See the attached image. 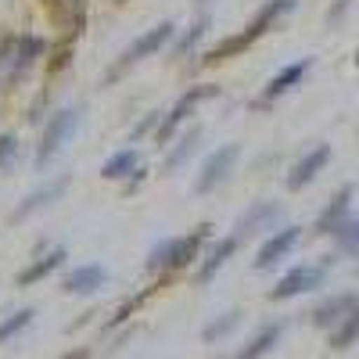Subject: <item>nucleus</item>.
Returning a JSON list of instances; mask_svg holds the SVG:
<instances>
[{"mask_svg": "<svg viewBox=\"0 0 359 359\" xmlns=\"http://www.w3.org/2000/svg\"><path fill=\"white\" fill-rule=\"evenodd\" d=\"M57 359H90V348L86 345H76V348H69V352H62Z\"/></svg>", "mask_w": 359, "mask_h": 359, "instance_id": "obj_33", "label": "nucleus"}, {"mask_svg": "<svg viewBox=\"0 0 359 359\" xmlns=\"http://www.w3.org/2000/svg\"><path fill=\"white\" fill-rule=\"evenodd\" d=\"M137 162H140V155L133 151V147H123V151H115L101 165V176L104 180H130V172H137Z\"/></svg>", "mask_w": 359, "mask_h": 359, "instance_id": "obj_22", "label": "nucleus"}, {"mask_svg": "<svg viewBox=\"0 0 359 359\" xmlns=\"http://www.w3.org/2000/svg\"><path fill=\"white\" fill-rule=\"evenodd\" d=\"M284 331H287V323L284 320H269V323H262L259 331L252 334V341L237 352L233 359H262V355H269L277 348V341L284 338Z\"/></svg>", "mask_w": 359, "mask_h": 359, "instance_id": "obj_17", "label": "nucleus"}, {"mask_svg": "<svg viewBox=\"0 0 359 359\" xmlns=\"http://www.w3.org/2000/svg\"><path fill=\"white\" fill-rule=\"evenodd\" d=\"M280 219V205L277 201H255L248 212L237 219V226H233V237L237 241H245V237H252V233H262V230H273V223Z\"/></svg>", "mask_w": 359, "mask_h": 359, "instance_id": "obj_14", "label": "nucleus"}, {"mask_svg": "<svg viewBox=\"0 0 359 359\" xmlns=\"http://www.w3.org/2000/svg\"><path fill=\"white\" fill-rule=\"evenodd\" d=\"M331 237L338 241L341 255H348V259H355V255H359V223H355V219H345V223H341Z\"/></svg>", "mask_w": 359, "mask_h": 359, "instance_id": "obj_26", "label": "nucleus"}, {"mask_svg": "<svg viewBox=\"0 0 359 359\" xmlns=\"http://www.w3.org/2000/svg\"><path fill=\"white\" fill-rule=\"evenodd\" d=\"M11 47H15V36H0V69H8V57H11Z\"/></svg>", "mask_w": 359, "mask_h": 359, "instance_id": "obj_31", "label": "nucleus"}, {"mask_svg": "<svg viewBox=\"0 0 359 359\" xmlns=\"http://www.w3.org/2000/svg\"><path fill=\"white\" fill-rule=\"evenodd\" d=\"M348 8H352V0H338V8H334V11H331V15H327V22H341V18H345V11H348Z\"/></svg>", "mask_w": 359, "mask_h": 359, "instance_id": "obj_32", "label": "nucleus"}, {"mask_svg": "<svg viewBox=\"0 0 359 359\" xmlns=\"http://www.w3.org/2000/svg\"><path fill=\"white\" fill-rule=\"evenodd\" d=\"M294 11V0H266V4L255 11V18L248 22V29L245 33H233V36H226V40H219L212 50L205 54V65H219V62H230V57H237L241 50H248L255 40H262L269 29H273L284 15H291Z\"/></svg>", "mask_w": 359, "mask_h": 359, "instance_id": "obj_1", "label": "nucleus"}, {"mask_svg": "<svg viewBox=\"0 0 359 359\" xmlns=\"http://www.w3.org/2000/svg\"><path fill=\"white\" fill-rule=\"evenodd\" d=\"M104 284H108V269L101 262H83L65 277V291L69 294H94Z\"/></svg>", "mask_w": 359, "mask_h": 359, "instance_id": "obj_19", "label": "nucleus"}, {"mask_svg": "<svg viewBox=\"0 0 359 359\" xmlns=\"http://www.w3.org/2000/svg\"><path fill=\"white\" fill-rule=\"evenodd\" d=\"M79 115H83V108H62L43 123V133H40V144H36V169L50 165L57 158V151L72 140V133L79 130Z\"/></svg>", "mask_w": 359, "mask_h": 359, "instance_id": "obj_3", "label": "nucleus"}, {"mask_svg": "<svg viewBox=\"0 0 359 359\" xmlns=\"http://www.w3.org/2000/svg\"><path fill=\"white\" fill-rule=\"evenodd\" d=\"M208 233H212V223H201L191 233H180V237H165V241L155 245L151 255H147V262H144L147 273L169 277V273H180V269L194 266L198 255H201V245L208 241Z\"/></svg>", "mask_w": 359, "mask_h": 359, "instance_id": "obj_2", "label": "nucleus"}, {"mask_svg": "<svg viewBox=\"0 0 359 359\" xmlns=\"http://www.w3.org/2000/svg\"><path fill=\"white\" fill-rule=\"evenodd\" d=\"M331 162V144H316L313 151H306L302 158H298L294 165H291V172H287V187L291 191H302V187H309L313 180L320 176V169Z\"/></svg>", "mask_w": 359, "mask_h": 359, "instance_id": "obj_12", "label": "nucleus"}, {"mask_svg": "<svg viewBox=\"0 0 359 359\" xmlns=\"http://www.w3.org/2000/svg\"><path fill=\"white\" fill-rule=\"evenodd\" d=\"M33 316H36V309H33V306H22L18 313H11L4 323H0V345H8L11 338H18V334L25 331V327L33 323Z\"/></svg>", "mask_w": 359, "mask_h": 359, "instance_id": "obj_25", "label": "nucleus"}, {"mask_svg": "<svg viewBox=\"0 0 359 359\" xmlns=\"http://www.w3.org/2000/svg\"><path fill=\"white\" fill-rule=\"evenodd\" d=\"M155 291H158V284H155V287H144V291H140V294H133V298H126V302L115 309V316H111V323H108V327H118V323H126V320H130V316H133V313H137V309H140V306L147 302V298L155 294Z\"/></svg>", "mask_w": 359, "mask_h": 359, "instance_id": "obj_28", "label": "nucleus"}, {"mask_svg": "<svg viewBox=\"0 0 359 359\" xmlns=\"http://www.w3.org/2000/svg\"><path fill=\"white\" fill-rule=\"evenodd\" d=\"M237 323H241V309L223 313L219 320H212V323H205V327H201V341H219V338L233 334V327H237Z\"/></svg>", "mask_w": 359, "mask_h": 359, "instance_id": "obj_24", "label": "nucleus"}, {"mask_svg": "<svg viewBox=\"0 0 359 359\" xmlns=\"http://www.w3.org/2000/svg\"><path fill=\"white\" fill-rule=\"evenodd\" d=\"M176 36V25L172 22H158L155 29H147V33H140L123 54H118V62L108 69V76H104V83H115L118 76H123L126 69H133V65H140L144 57H151V54H158L169 40Z\"/></svg>", "mask_w": 359, "mask_h": 359, "instance_id": "obj_4", "label": "nucleus"}, {"mask_svg": "<svg viewBox=\"0 0 359 359\" xmlns=\"http://www.w3.org/2000/svg\"><path fill=\"white\" fill-rule=\"evenodd\" d=\"M237 248H241V241H237V237L230 233V237H219V241L212 245V248H208V255L201 259V266H198V273H194V280L198 284H208V280H212L216 273H219V269L237 255Z\"/></svg>", "mask_w": 359, "mask_h": 359, "instance_id": "obj_16", "label": "nucleus"}, {"mask_svg": "<svg viewBox=\"0 0 359 359\" xmlns=\"http://www.w3.org/2000/svg\"><path fill=\"white\" fill-rule=\"evenodd\" d=\"M205 4H208V0H198V8H205Z\"/></svg>", "mask_w": 359, "mask_h": 359, "instance_id": "obj_34", "label": "nucleus"}, {"mask_svg": "<svg viewBox=\"0 0 359 359\" xmlns=\"http://www.w3.org/2000/svg\"><path fill=\"white\" fill-rule=\"evenodd\" d=\"M355 338H359V309H352L348 316H341L331 331H327V345H331L334 352H345V348H352L355 345Z\"/></svg>", "mask_w": 359, "mask_h": 359, "instance_id": "obj_21", "label": "nucleus"}, {"mask_svg": "<svg viewBox=\"0 0 359 359\" xmlns=\"http://www.w3.org/2000/svg\"><path fill=\"white\" fill-rule=\"evenodd\" d=\"M298 237H302V226H280V230L269 233L262 241V248H259V255H255L259 273H266V269H273L280 259H287L294 252V245H298Z\"/></svg>", "mask_w": 359, "mask_h": 359, "instance_id": "obj_8", "label": "nucleus"}, {"mask_svg": "<svg viewBox=\"0 0 359 359\" xmlns=\"http://www.w3.org/2000/svg\"><path fill=\"white\" fill-rule=\"evenodd\" d=\"M43 54H47V43L40 36H33V33L15 36V47H11V57H8V83H18Z\"/></svg>", "mask_w": 359, "mask_h": 359, "instance_id": "obj_9", "label": "nucleus"}, {"mask_svg": "<svg viewBox=\"0 0 359 359\" xmlns=\"http://www.w3.org/2000/svg\"><path fill=\"white\" fill-rule=\"evenodd\" d=\"M237 155H241V147L237 144H223V147H216L212 155L205 158V165H201V172H198V194H208V191H216L223 180L230 176V169H233V162H237Z\"/></svg>", "mask_w": 359, "mask_h": 359, "instance_id": "obj_7", "label": "nucleus"}, {"mask_svg": "<svg viewBox=\"0 0 359 359\" xmlns=\"http://www.w3.org/2000/svg\"><path fill=\"white\" fill-rule=\"evenodd\" d=\"M352 198H355V187L352 184H345L331 201L323 205V212L316 216V226H313V233H320V237H327V233H334L345 219H352Z\"/></svg>", "mask_w": 359, "mask_h": 359, "instance_id": "obj_11", "label": "nucleus"}, {"mask_svg": "<svg viewBox=\"0 0 359 359\" xmlns=\"http://www.w3.org/2000/svg\"><path fill=\"white\" fill-rule=\"evenodd\" d=\"M334 266V259L327 255L323 262H298L291 266L287 273L277 280V287H269V302H287V298H298V294H306V291H316L327 277V269Z\"/></svg>", "mask_w": 359, "mask_h": 359, "instance_id": "obj_5", "label": "nucleus"}, {"mask_svg": "<svg viewBox=\"0 0 359 359\" xmlns=\"http://www.w3.org/2000/svg\"><path fill=\"white\" fill-rule=\"evenodd\" d=\"M205 33H208V11H201V18L191 25V33L176 43V54H187V50H194V47H198V40H201Z\"/></svg>", "mask_w": 359, "mask_h": 359, "instance_id": "obj_29", "label": "nucleus"}, {"mask_svg": "<svg viewBox=\"0 0 359 359\" xmlns=\"http://www.w3.org/2000/svg\"><path fill=\"white\" fill-rule=\"evenodd\" d=\"M352 309H359V294H355V291H338V294H331V298H323L320 306H313L309 320H313V327L331 331V327H334L341 316H348Z\"/></svg>", "mask_w": 359, "mask_h": 359, "instance_id": "obj_13", "label": "nucleus"}, {"mask_svg": "<svg viewBox=\"0 0 359 359\" xmlns=\"http://www.w3.org/2000/svg\"><path fill=\"white\" fill-rule=\"evenodd\" d=\"M40 4L50 11V18L57 25H65V36H79L83 33V22H86V4L83 0H40Z\"/></svg>", "mask_w": 359, "mask_h": 359, "instance_id": "obj_18", "label": "nucleus"}, {"mask_svg": "<svg viewBox=\"0 0 359 359\" xmlns=\"http://www.w3.org/2000/svg\"><path fill=\"white\" fill-rule=\"evenodd\" d=\"M18 155V137L15 133H0V169Z\"/></svg>", "mask_w": 359, "mask_h": 359, "instance_id": "obj_30", "label": "nucleus"}, {"mask_svg": "<svg viewBox=\"0 0 359 359\" xmlns=\"http://www.w3.org/2000/svg\"><path fill=\"white\" fill-rule=\"evenodd\" d=\"M309 69H313V57H302V62H291V65H284L273 79H269L266 86H262V97L255 101V108H266L269 101H277V97H284L287 90H294L298 83H302L306 76H309Z\"/></svg>", "mask_w": 359, "mask_h": 359, "instance_id": "obj_10", "label": "nucleus"}, {"mask_svg": "<svg viewBox=\"0 0 359 359\" xmlns=\"http://www.w3.org/2000/svg\"><path fill=\"white\" fill-rule=\"evenodd\" d=\"M65 259H69V252H65L62 245H54L43 259H33V262H29V266L22 269V273H18V287H33V284H40L43 277H50V273H54V269H62V266H65Z\"/></svg>", "mask_w": 359, "mask_h": 359, "instance_id": "obj_20", "label": "nucleus"}, {"mask_svg": "<svg viewBox=\"0 0 359 359\" xmlns=\"http://www.w3.org/2000/svg\"><path fill=\"white\" fill-rule=\"evenodd\" d=\"M72 36H62L54 47H50V57H47V72L50 76H57V72H65L69 69V62H72Z\"/></svg>", "mask_w": 359, "mask_h": 359, "instance_id": "obj_27", "label": "nucleus"}, {"mask_svg": "<svg viewBox=\"0 0 359 359\" xmlns=\"http://www.w3.org/2000/svg\"><path fill=\"white\" fill-rule=\"evenodd\" d=\"M212 97H219V86H216V83H198V86H187V94L180 97V101L165 111V118L158 123V130H155V144H169V140L176 137V130L184 126L191 115H194V108H198L201 101H212Z\"/></svg>", "mask_w": 359, "mask_h": 359, "instance_id": "obj_6", "label": "nucleus"}, {"mask_svg": "<svg viewBox=\"0 0 359 359\" xmlns=\"http://www.w3.org/2000/svg\"><path fill=\"white\" fill-rule=\"evenodd\" d=\"M65 187H69V176H54V180H47L43 187H36L33 194H25V201L15 208L11 223H22V219H29L33 212H40V208H47L50 201H57V198L65 194Z\"/></svg>", "mask_w": 359, "mask_h": 359, "instance_id": "obj_15", "label": "nucleus"}, {"mask_svg": "<svg viewBox=\"0 0 359 359\" xmlns=\"http://www.w3.org/2000/svg\"><path fill=\"white\" fill-rule=\"evenodd\" d=\"M198 140H201V130H198V126H194L187 137H180V140H176V147H172V151L165 155V165H162V172H176L180 165H184V162H187V158L198 151Z\"/></svg>", "mask_w": 359, "mask_h": 359, "instance_id": "obj_23", "label": "nucleus"}, {"mask_svg": "<svg viewBox=\"0 0 359 359\" xmlns=\"http://www.w3.org/2000/svg\"><path fill=\"white\" fill-rule=\"evenodd\" d=\"M115 4H130V0H115Z\"/></svg>", "mask_w": 359, "mask_h": 359, "instance_id": "obj_35", "label": "nucleus"}]
</instances>
